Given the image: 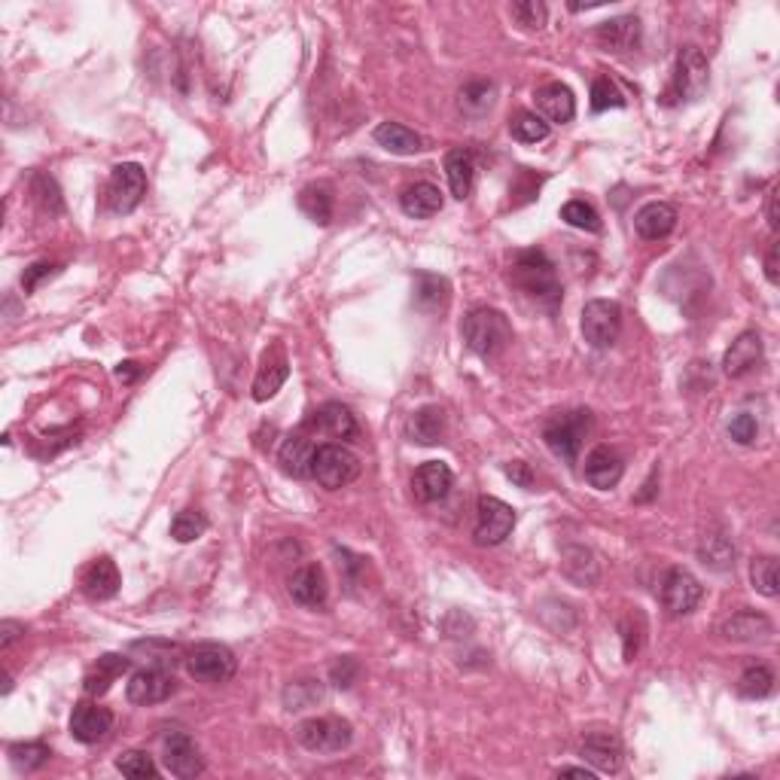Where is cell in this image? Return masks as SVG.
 <instances>
[{
    "label": "cell",
    "mask_w": 780,
    "mask_h": 780,
    "mask_svg": "<svg viewBox=\"0 0 780 780\" xmlns=\"http://www.w3.org/2000/svg\"><path fill=\"white\" fill-rule=\"evenodd\" d=\"M509 278L515 281V287H522L531 299H537L549 308H555L561 302V284H558L552 259L537 247L515 253Z\"/></svg>",
    "instance_id": "6da1fadb"
},
{
    "label": "cell",
    "mask_w": 780,
    "mask_h": 780,
    "mask_svg": "<svg viewBox=\"0 0 780 780\" xmlns=\"http://www.w3.org/2000/svg\"><path fill=\"white\" fill-rule=\"evenodd\" d=\"M464 342L473 354L491 360L497 354H503L512 342V327L503 311L497 308H473L467 317H464Z\"/></svg>",
    "instance_id": "7a4b0ae2"
},
{
    "label": "cell",
    "mask_w": 780,
    "mask_h": 780,
    "mask_svg": "<svg viewBox=\"0 0 780 780\" xmlns=\"http://www.w3.org/2000/svg\"><path fill=\"white\" fill-rule=\"evenodd\" d=\"M360 476V458L339 445V442H327V445H317L314 451V464H311V479L327 488V491H339L345 485H351Z\"/></svg>",
    "instance_id": "3957f363"
},
{
    "label": "cell",
    "mask_w": 780,
    "mask_h": 780,
    "mask_svg": "<svg viewBox=\"0 0 780 780\" xmlns=\"http://www.w3.org/2000/svg\"><path fill=\"white\" fill-rule=\"evenodd\" d=\"M704 89H707V58L701 55L698 46H683L677 52L674 77H671V86L665 89L662 101L665 104L695 101V98H701Z\"/></svg>",
    "instance_id": "277c9868"
},
{
    "label": "cell",
    "mask_w": 780,
    "mask_h": 780,
    "mask_svg": "<svg viewBox=\"0 0 780 780\" xmlns=\"http://www.w3.org/2000/svg\"><path fill=\"white\" fill-rule=\"evenodd\" d=\"M186 671L199 683L220 686V683H229L235 677L238 659L223 643H199L186 653Z\"/></svg>",
    "instance_id": "5b68a950"
},
{
    "label": "cell",
    "mask_w": 780,
    "mask_h": 780,
    "mask_svg": "<svg viewBox=\"0 0 780 780\" xmlns=\"http://www.w3.org/2000/svg\"><path fill=\"white\" fill-rule=\"evenodd\" d=\"M592 427V415L589 412H567V415H558L552 418L546 427H543V439L549 445V451L555 454V458L573 464L579 458V448H582V439L585 433H589Z\"/></svg>",
    "instance_id": "8992f818"
},
{
    "label": "cell",
    "mask_w": 780,
    "mask_h": 780,
    "mask_svg": "<svg viewBox=\"0 0 780 780\" xmlns=\"http://www.w3.org/2000/svg\"><path fill=\"white\" fill-rule=\"evenodd\" d=\"M354 738L351 723L339 717H311L296 726V741L308 753H342Z\"/></svg>",
    "instance_id": "52a82bcc"
},
{
    "label": "cell",
    "mask_w": 780,
    "mask_h": 780,
    "mask_svg": "<svg viewBox=\"0 0 780 780\" xmlns=\"http://www.w3.org/2000/svg\"><path fill=\"white\" fill-rule=\"evenodd\" d=\"M622 330V308L610 299H592L582 308V339L595 351L610 348Z\"/></svg>",
    "instance_id": "ba28073f"
},
{
    "label": "cell",
    "mask_w": 780,
    "mask_h": 780,
    "mask_svg": "<svg viewBox=\"0 0 780 780\" xmlns=\"http://www.w3.org/2000/svg\"><path fill=\"white\" fill-rule=\"evenodd\" d=\"M147 192V174L135 162H122L110 171L107 180V208L113 214H132Z\"/></svg>",
    "instance_id": "9c48e42d"
},
{
    "label": "cell",
    "mask_w": 780,
    "mask_h": 780,
    "mask_svg": "<svg viewBox=\"0 0 780 780\" xmlns=\"http://www.w3.org/2000/svg\"><path fill=\"white\" fill-rule=\"evenodd\" d=\"M515 528V509L497 497H479L476 506V528L473 537L479 546H497L503 543Z\"/></svg>",
    "instance_id": "30bf717a"
},
{
    "label": "cell",
    "mask_w": 780,
    "mask_h": 780,
    "mask_svg": "<svg viewBox=\"0 0 780 780\" xmlns=\"http://www.w3.org/2000/svg\"><path fill=\"white\" fill-rule=\"evenodd\" d=\"M177 692V680L168 668H141L128 677L125 683V698L138 704V707H150V704H162Z\"/></svg>",
    "instance_id": "8fae6325"
},
{
    "label": "cell",
    "mask_w": 780,
    "mask_h": 780,
    "mask_svg": "<svg viewBox=\"0 0 780 780\" xmlns=\"http://www.w3.org/2000/svg\"><path fill=\"white\" fill-rule=\"evenodd\" d=\"M162 762H165V768L174 777H199L205 771V759H202L199 747H195V741L186 732H180V729L165 732V738H162Z\"/></svg>",
    "instance_id": "7c38bea8"
},
{
    "label": "cell",
    "mask_w": 780,
    "mask_h": 780,
    "mask_svg": "<svg viewBox=\"0 0 780 780\" xmlns=\"http://www.w3.org/2000/svg\"><path fill=\"white\" fill-rule=\"evenodd\" d=\"M701 595H704L701 582L689 570H683V567L668 570V576L662 582V604L671 616H689L701 604Z\"/></svg>",
    "instance_id": "4fadbf2b"
},
{
    "label": "cell",
    "mask_w": 780,
    "mask_h": 780,
    "mask_svg": "<svg viewBox=\"0 0 780 780\" xmlns=\"http://www.w3.org/2000/svg\"><path fill=\"white\" fill-rule=\"evenodd\" d=\"M579 756L601 774H616L622 768V741L616 732H589L579 744Z\"/></svg>",
    "instance_id": "5bb4252c"
},
{
    "label": "cell",
    "mask_w": 780,
    "mask_h": 780,
    "mask_svg": "<svg viewBox=\"0 0 780 780\" xmlns=\"http://www.w3.org/2000/svg\"><path fill=\"white\" fill-rule=\"evenodd\" d=\"M287 592H290V598H293L299 607H308V610H317V607L327 604L330 589H327V576H323L320 564H302V567L290 576Z\"/></svg>",
    "instance_id": "9a60e30c"
},
{
    "label": "cell",
    "mask_w": 780,
    "mask_h": 780,
    "mask_svg": "<svg viewBox=\"0 0 780 780\" xmlns=\"http://www.w3.org/2000/svg\"><path fill=\"white\" fill-rule=\"evenodd\" d=\"M110 729H113V713L107 707H98V704H89V701L74 707L71 735L80 744H98L110 735Z\"/></svg>",
    "instance_id": "2e32d148"
},
{
    "label": "cell",
    "mask_w": 780,
    "mask_h": 780,
    "mask_svg": "<svg viewBox=\"0 0 780 780\" xmlns=\"http://www.w3.org/2000/svg\"><path fill=\"white\" fill-rule=\"evenodd\" d=\"M622 470H625V467H622V458H619L613 448H607V445L592 448L589 458H585V467H582L585 482H589L592 488H598V491L616 488L619 479H622Z\"/></svg>",
    "instance_id": "e0dca14e"
},
{
    "label": "cell",
    "mask_w": 780,
    "mask_h": 780,
    "mask_svg": "<svg viewBox=\"0 0 780 780\" xmlns=\"http://www.w3.org/2000/svg\"><path fill=\"white\" fill-rule=\"evenodd\" d=\"M451 485H454V473H451L448 464H442V461H427V464H421V467L415 470V476H412V494H415V500H421V503H436V500H442V497L451 491Z\"/></svg>",
    "instance_id": "ac0fdd59"
},
{
    "label": "cell",
    "mask_w": 780,
    "mask_h": 780,
    "mask_svg": "<svg viewBox=\"0 0 780 780\" xmlns=\"http://www.w3.org/2000/svg\"><path fill=\"white\" fill-rule=\"evenodd\" d=\"M634 229L646 241H662L677 229V208L668 202H649L634 214Z\"/></svg>",
    "instance_id": "d6986e66"
},
{
    "label": "cell",
    "mask_w": 780,
    "mask_h": 780,
    "mask_svg": "<svg viewBox=\"0 0 780 780\" xmlns=\"http://www.w3.org/2000/svg\"><path fill=\"white\" fill-rule=\"evenodd\" d=\"M759 363H762V336L753 333V330H747V333H741V336L732 342V348L726 351V357H723V372H726L729 378H744V375H750Z\"/></svg>",
    "instance_id": "ffe728a7"
},
{
    "label": "cell",
    "mask_w": 780,
    "mask_h": 780,
    "mask_svg": "<svg viewBox=\"0 0 780 780\" xmlns=\"http://www.w3.org/2000/svg\"><path fill=\"white\" fill-rule=\"evenodd\" d=\"M771 634H774L771 619L756 610H741L723 622V637L732 643H762V640H771Z\"/></svg>",
    "instance_id": "44dd1931"
},
{
    "label": "cell",
    "mask_w": 780,
    "mask_h": 780,
    "mask_svg": "<svg viewBox=\"0 0 780 780\" xmlns=\"http://www.w3.org/2000/svg\"><path fill=\"white\" fill-rule=\"evenodd\" d=\"M595 40L610 52H631L640 43V19L637 16H619V19L601 22L595 28Z\"/></svg>",
    "instance_id": "7402d4cb"
},
{
    "label": "cell",
    "mask_w": 780,
    "mask_h": 780,
    "mask_svg": "<svg viewBox=\"0 0 780 780\" xmlns=\"http://www.w3.org/2000/svg\"><path fill=\"white\" fill-rule=\"evenodd\" d=\"M119 570L110 558H98L83 573V592L89 601H110L119 592Z\"/></svg>",
    "instance_id": "603a6c76"
},
{
    "label": "cell",
    "mask_w": 780,
    "mask_h": 780,
    "mask_svg": "<svg viewBox=\"0 0 780 780\" xmlns=\"http://www.w3.org/2000/svg\"><path fill=\"white\" fill-rule=\"evenodd\" d=\"M287 375H290L287 357H284V351H281V348H275V351H272V357H266V363L259 366L256 378H253V400H256V403H266V400H272V397L278 394V390L284 387Z\"/></svg>",
    "instance_id": "cb8c5ba5"
},
{
    "label": "cell",
    "mask_w": 780,
    "mask_h": 780,
    "mask_svg": "<svg viewBox=\"0 0 780 780\" xmlns=\"http://www.w3.org/2000/svg\"><path fill=\"white\" fill-rule=\"evenodd\" d=\"M445 177H448V186H451V195L454 199H467V195L473 192V183H476V159L470 150H448L445 156Z\"/></svg>",
    "instance_id": "d4e9b609"
},
{
    "label": "cell",
    "mask_w": 780,
    "mask_h": 780,
    "mask_svg": "<svg viewBox=\"0 0 780 780\" xmlns=\"http://www.w3.org/2000/svg\"><path fill=\"white\" fill-rule=\"evenodd\" d=\"M400 208L406 217H415V220H430L442 211V192L439 186L421 180L415 186H409L403 195H400Z\"/></svg>",
    "instance_id": "484cf974"
},
{
    "label": "cell",
    "mask_w": 780,
    "mask_h": 780,
    "mask_svg": "<svg viewBox=\"0 0 780 780\" xmlns=\"http://www.w3.org/2000/svg\"><path fill=\"white\" fill-rule=\"evenodd\" d=\"M311 427L330 439H354L357 436V421L351 415V409H345L342 403H327L320 406L311 418Z\"/></svg>",
    "instance_id": "4316f807"
},
{
    "label": "cell",
    "mask_w": 780,
    "mask_h": 780,
    "mask_svg": "<svg viewBox=\"0 0 780 780\" xmlns=\"http://www.w3.org/2000/svg\"><path fill=\"white\" fill-rule=\"evenodd\" d=\"M314 451H317V445H314L308 436H302V433L287 436L284 445H281V454H278L284 473H290V476H296V479H311Z\"/></svg>",
    "instance_id": "83f0119b"
},
{
    "label": "cell",
    "mask_w": 780,
    "mask_h": 780,
    "mask_svg": "<svg viewBox=\"0 0 780 780\" xmlns=\"http://www.w3.org/2000/svg\"><path fill=\"white\" fill-rule=\"evenodd\" d=\"M537 107L546 122H558V125H564L576 116V98L564 83H549V86L537 89Z\"/></svg>",
    "instance_id": "f1b7e54d"
},
{
    "label": "cell",
    "mask_w": 780,
    "mask_h": 780,
    "mask_svg": "<svg viewBox=\"0 0 780 780\" xmlns=\"http://www.w3.org/2000/svg\"><path fill=\"white\" fill-rule=\"evenodd\" d=\"M375 144L381 147V150H387V153H394V156H412V153H418L421 150V135H415L412 128H406V125H400V122H381L378 128H375Z\"/></svg>",
    "instance_id": "f546056e"
},
{
    "label": "cell",
    "mask_w": 780,
    "mask_h": 780,
    "mask_svg": "<svg viewBox=\"0 0 780 780\" xmlns=\"http://www.w3.org/2000/svg\"><path fill=\"white\" fill-rule=\"evenodd\" d=\"M445 433V412L439 406H424L406 421V436L418 445H433Z\"/></svg>",
    "instance_id": "4dcf8cb0"
},
{
    "label": "cell",
    "mask_w": 780,
    "mask_h": 780,
    "mask_svg": "<svg viewBox=\"0 0 780 780\" xmlns=\"http://www.w3.org/2000/svg\"><path fill=\"white\" fill-rule=\"evenodd\" d=\"M698 561L717 573H726L735 567V543L726 534H704L698 543Z\"/></svg>",
    "instance_id": "1f68e13d"
},
{
    "label": "cell",
    "mask_w": 780,
    "mask_h": 780,
    "mask_svg": "<svg viewBox=\"0 0 780 780\" xmlns=\"http://www.w3.org/2000/svg\"><path fill=\"white\" fill-rule=\"evenodd\" d=\"M561 567L564 576L573 579L576 585H595L598 582V561L592 549L585 546H564L561 549Z\"/></svg>",
    "instance_id": "d6a6232c"
},
{
    "label": "cell",
    "mask_w": 780,
    "mask_h": 780,
    "mask_svg": "<svg viewBox=\"0 0 780 780\" xmlns=\"http://www.w3.org/2000/svg\"><path fill=\"white\" fill-rule=\"evenodd\" d=\"M299 208L302 214L317 223V226H327L333 220V189L327 183H311L299 192Z\"/></svg>",
    "instance_id": "836d02e7"
},
{
    "label": "cell",
    "mask_w": 780,
    "mask_h": 780,
    "mask_svg": "<svg viewBox=\"0 0 780 780\" xmlns=\"http://www.w3.org/2000/svg\"><path fill=\"white\" fill-rule=\"evenodd\" d=\"M128 665H132V659H125V656H101L98 665L86 674L83 689L89 695H104L113 686V680H119L128 671Z\"/></svg>",
    "instance_id": "e575fe53"
},
{
    "label": "cell",
    "mask_w": 780,
    "mask_h": 780,
    "mask_svg": "<svg viewBox=\"0 0 780 780\" xmlns=\"http://www.w3.org/2000/svg\"><path fill=\"white\" fill-rule=\"evenodd\" d=\"M497 98V86L488 80H473L458 92V107L464 116H485L494 107Z\"/></svg>",
    "instance_id": "d590c367"
},
{
    "label": "cell",
    "mask_w": 780,
    "mask_h": 780,
    "mask_svg": "<svg viewBox=\"0 0 780 780\" xmlns=\"http://www.w3.org/2000/svg\"><path fill=\"white\" fill-rule=\"evenodd\" d=\"M132 656H144V662H150L153 668H171L180 656V646L168 643V640H138L128 649Z\"/></svg>",
    "instance_id": "8d00e7d4"
},
{
    "label": "cell",
    "mask_w": 780,
    "mask_h": 780,
    "mask_svg": "<svg viewBox=\"0 0 780 780\" xmlns=\"http://www.w3.org/2000/svg\"><path fill=\"white\" fill-rule=\"evenodd\" d=\"M750 582L753 589L765 598H777L780 592V570H777V561L771 555H762V558H753L750 564Z\"/></svg>",
    "instance_id": "74e56055"
},
{
    "label": "cell",
    "mask_w": 780,
    "mask_h": 780,
    "mask_svg": "<svg viewBox=\"0 0 780 780\" xmlns=\"http://www.w3.org/2000/svg\"><path fill=\"white\" fill-rule=\"evenodd\" d=\"M509 132H512L515 141H522V144H540V141L549 138V122L540 113H528L525 110V113H518L512 119Z\"/></svg>",
    "instance_id": "f35d334b"
},
{
    "label": "cell",
    "mask_w": 780,
    "mask_h": 780,
    "mask_svg": "<svg viewBox=\"0 0 780 780\" xmlns=\"http://www.w3.org/2000/svg\"><path fill=\"white\" fill-rule=\"evenodd\" d=\"M448 299V284L436 275H418L415 281V305L421 311H439Z\"/></svg>",
    "instance_id": "ab89813d"
},
{
    "label": "cell",
    "mask_w": 780,
    "mask_h": 780,
    "mask_svg": "<svg viewBox=\"0 0 780 780\" xmlns=\"http://www.w3.org/2000/svg\"><path fill=\"white\" fill-rule=\"evenodd\" d=\"M738 692H741L744 698H750V701L768 698V695L774 692V674H771V668H765V665H750V668L741 674V680H738Z\"/></svg>",
    "instance_id": "60d3db41"
},
{
    "label": "cell",
    "mask_w": 780,
    "mask_h": 780,
    "mask_svg": "<svg viewBox=\"0 0 780 780\" xmlns=\"http://www.w3.org/2000/svg\"><path fill=\"white\" fill-rule=\"evenodd\" d=\"M208 531V518L199 509H180L171 522V537L177 543H192Z\"/></svg>",
    "instance_id": "b9f144b4"
},
{
    "label": "cell",
    "mask_w": 780,
    "mask_h": 780,
    "mask_svg": "<svg viewBox=\"0 0 780 780\" xmlns=\"http://www.w3.org/2000/svg\"><path fill=\"white\" fill-rule=\"evenodd\" d=\"M49 756H52V750H49L46 744H37V741L13 744V747H10V762H13V768H16V771H25V774L43 768V765L49 762Z\"/></svg>",
    "instance_id": "7bdbcfd3"
},
{
    "label": "cell",
    "mask_w": 780,
    "mask_h": 780,
    "mask_svg": "<svg viewBox=\"0 0 780 780\" xmlns=\"http://www.w3.org/2000/svg\"><path fill=\"white\" fill-rule=\"evenodd\" d=\"M561 220L570 223L573 229H582V232H601V217H598V211H595L589 202H582V199H570V202L561 208Z\"/></svg>",
    "instance_id": "ee69618b"
},
{
    "label": "cell",
    "mask_w": 780,
    "mask_h": 780,
    "mask_svg": "<svg viewBox=\"0 0 780 780\" xmlns=\"http://www.w3.org/2000/svg\"><path fill=\"white\" fill-rule=\"evenodd\" d=\"M116 768H119L125 777H132V780H147V777L153 780V777L159 774L153 756L144 753V750H128V753H122V756L116 759Z\"/></svg>",
    "instance_id": "f6af8a7d"
},
{
    "label": "cell",
    "mask_w": 780,
    "mask_h": 780,
    "mask_svg": "<svg viewBox=\"0 0 780 780\" xmlns=\"http://www.w3.org/2000/svg\"><path fill=\"white\" fill-rule=\"evenodd\" d=\"M320 698H323V689H320L317 680H293V683L284 689V707H287V710L314 707Z\"/></svg>",
    "instance_id": "bcb514c9"
},
{
    "label": "cell",
    "mask_w": 780,
    "mask_h": 780,
    "mask_svg": "<svg viewBox=\"0 0 780 780\" xmlns=\"http://www.w3.org/2000/svg\"><path fill=\"white\" fill-rule=\"evenodd\" d=\"M610 107H625V95L619 92V86L610 77H598L592 83V110L604 113Z\"/></svg>",
    "instance_id": "7dc6e473"
},
{
    "label": "cell",
    "mask_w": 780,
    "mask_h": 780,
    "mask_svg": "<svg viewBox=\"0 0 780 780\" xmlns=\"http://www.w3.org/2000/svg\"><path fill=\"white\" fill-rule=\"evenodd\" d=\"M509 13L518 25L528 28V31H540L546 25V16H549L540 0H522V4H512Z\"/></svg>",
    "instance_id": "c3c4849f"
},
{
    "label": "cell",
    "mask_w": 780,
    "mask_h": 780,
    "mask_svg": "<svg viewBox=\"0 0 780 780\" xmlns=\"http://www.w3.org/2000/svg\"><path fill=\"white\" fill-rule=\"evenodd\" d=\"M31 192L37 195V202H40L43 208H49V211H61L58 186H55L52 177H46V174H34V180H31Z\"/></svg>",
    "instance_id": "681fc988"
},
{
    "label": "cell",
    "mask_w": 780,
    "mask_h": 780,
    "mask_svg": "<svg viewBox=\"0 0 780 780\" xmlns=\"http://www.w3.org/2000/svg\"><path fill=\"white\" fill-rule=\"evenodd\" d=\"M357 677H360V665H357V659H351V656L339 659V662L330 668V680H333V686H339V689H351V686L357 683Z\"/></svg>",
    "instance_id": "f907efd6"
},
{
    "label": "cell",
    "mask_w": 780,
    "mask_h": 780,
    "mask_svg": "<svg viewBox=\"0 0 780 780\" xmlns=\"http://www.w3.org/2000/svg\"><path fill=\"white\" fill-rule=\"evenodd\" d=\"M756 433H759V424H756V418L747 415V412L735 415L732 424H729V436H732L738 445H750V442L756 439Z\"/></svg>",
    "instance_id": "816d5d0a"
},
{
    "label": "cell",
    "mask_w": 780,
    "mask_h": 780,
    "mask_svg": "<svg viewBox=\"0 0 780 780\" xmlns=\"http://www.w3.org/2000/svg\"><path fill=\"white\" fill-rule=\"evenodd\" d=\"M58 263H34V266H28L25 269V275H22V290L25 293H34L46 278H52V275H58Z\"/></svg>",
    "instance_id": "f5cc1de1"
},
{
    "label": "cell",
    "mask_w": 780,
    "mask_h": 780,
    "mask_svg": "<svg viewBox=\"0 0 780 780\" xmlns=\"http://www.w3.org/2000/svg\"><path fill=\"white\" fill-rule=\"evenodd\" d=\"M506 476H509L512 482H518L522 488H531V485H534V473H531V467H528V464H522V461L509 464V467H506Z\"/></svg>",
    "instance_id": "db71d44e"
},
{
    "label": "cell",
    "mask_w": 780,
    "mask_h": 780,
    "mask_svg": "<svg viewBox=\"0 0 780 780\" xmlns=\"http://www.w3.org/2000/svg\"><path fill=\"white\" fill-rule=\"evenodd\" d=\"M19 634H25V625H19V622H0V649H10V643L19 637Z\"/></svg>",
    "instance_id": "11a10c76"
},
{
    "label": "cell",
    "mask_w": 780,
    "mask_h": 780,
    "mask_svg": "<svg viewBox=\"0 0 780 780\" xmlns=\"http://www.w3.org/2000/svg\"><path fill=\"white\" fill-rule=\"evenodd\" d=\"M765 278H768V284H780V275H777V244H771L768 247V253H765Z\"/></svg>",
    "instance_id": "9f6ffc18"
},
{
    "label": "cell",
    "mask_w": 780,
    "mask_h": 780,
    "mask_svg": "<svg viewBox=\"0 0 780 780\" xmlns=\"http://www.w3.org/2000/svg\"><path fill=\"white\" fill-rule=\"evenodd\" d=\"M765 214H768V226L777 229V186L768 192V208H765Z\"/></svg>",
    "instance_id": "6f0895ef"
},
{
    "label": "cell",
    "mask_w": 780,
    "mask_h": 780,
    "mask_svg": "<svg viewBox=\"0 0 780 780\" xmlns=\"http://www.w3.org/2000/svg\"><path fill=\"white\" fill-rule=\"evenodd\" d=\"M558 774H561V777H585V780H592V777H595V768H576V765H567V768H561Z\"/></svg>",
    "instance_id": "680465c9"
},
{
    "label": "cell",
    "mask_w": 780,
    "mask_h": 780,
    "mask_svg": "<svg viewBox=\"0 0 780 780\" xmlns=\"http://www.w3.org/2000/svg\"><path fill=\"white\" fill-rule=\"evenodd\" d=\"M135 375H138V363H119V369H116L119 381H132Z\"/></svg>",
    "instance_id": "91938a15"
}]
</instances>
